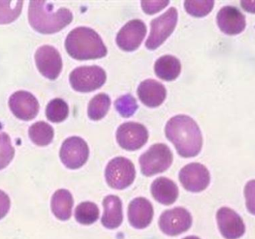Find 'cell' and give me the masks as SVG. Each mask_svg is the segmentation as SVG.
Segmentation results:
<instances>
[{"label": "cell", "mask_w": 255, "mask_h": 239, "mask_svg": "<svg viewBox=\"0 0 255 239\" xmlns=\"http://www.w3.org/2000/svg\"><path fill=\"white\" fill-rule=\"evenodd\" d=\"M165 133L182 157H194L202 150V132L190 117L177 115L171 118L166 123Z\"/></svg>", "instance_id": "1"}, {"label": "cell", "mask_w": 255, "mask_h": 239, "mask_svg": "<svg viewBox=\"0 0 255 239\" xmlns=\"http://www.w3.org/2000/svg\"><path fill=\"white\" fill-rule=\"evenodd\" d=\"M73 13L66 7L55 10L51 2L31 1L28 7V20L36 31L42 34H53L61 31L73 21Z\"/></svg>", "instance_id": "2"}, {"label": "cell", "mask_w": 255, "mask_h": 239, "mask_svg": "<svg viewBox=\"0 0 255 239\" xmlns=\"http://www.w3.org/2000/svg\"><path fill=\"white\" fill-rule=\"evenodd\" d=\"M67 52L77 60L97 59L106 56L107 48L98 33L88 27L72 30L65 41Z\"/></svg>", "instance_id": "3"}, {"label": "cell", "mask_w": 255, "mask_h": 239, "mask_svg": "<svg viewBox=\"0 0 255 239\" xmlns=\"http://www.w3.org/2000/svg\"><path fill=\"white\" fill-rule=\"evenodd\" d=\"M173 154L167 145L155 144L139 157L141 172L145 177H151L164 172L172 165Z\"/></svg>", "instance_id": "4"}, {"label": "cell", "mask_w": 255, "mask_h": 239, "mask_svg": "<svg viewBox=\"0 0 255 239\" xmlns=\"http://www.w3.org/2000/svg\"><path fill=\"white\" fill-rule=\"evenodd\" d=\"M106 71L99 66H84L75 69L70 75L72 88L79 92H91L106 82Z\"/></svg>", "instance_id": "5"}, {"label": "cell", "mask_w": 255, "mask_h": 239, "mask_svg": "<svg viewBox=\"0 0 255 239\" xmlns=\"http://www.w3.org/2000/svg\"><path fill=\"white\" fill-rule=\"evenodd\" d=\"M136 175L134 165L125 157H117L108 164L106 179L112 189L123 190L133 183Z\"/></svg>", "instance_id": "6"}, {"label": "cell", "mask_w": 255, "mask_h": 239, "mask_svg": "<svg viewBox=\"0 0 255 239\" xmlns=\"http://www.w3.org/2000/svg\"><path fill=\"white\" fill-rule=\"evenodd\" d=\"M178 11L175 7H170L163 14L151 22V31L145 42V46L150 50H154L171 35L176 26Z\"/></svg>", "instance_id": "7"}, {"label": "cell", "mask_w": 255, "mask_h": 239, "mask_svg": "<svg viewBox=\"0 0 255 239\" xmlns=\"http://www.w3.org/2000/svg\"><path fill=\"white\" fill-rule=\"evenodd\" d=\"M89 147L80 137H70L63 143L60 150L61 162L70 169L83 166L89 157Z\"/></svg>", "instance_id": "8"}, {"label": "cell", "mask_w": 255, "mask_h": 239, "mask_svg": "<svg viewBox=\"0 0 255 239\" xmlns=\"http://www.w3.org/2000/svg\"><path fill=\"white\" fill-rule=\"evenodd\" d=\"M191 215L181 207L166 210L159 219V227L163 234L175 237L188 231L192 226Z\"/></svg>", "instance_id": "9"}, {"label": "cell", "mask_w": 255, "mask_h": 239, "mask_svg": "<svg viewBox=\"0 0 255 239\" xmlns=\"http://www.w3.org/2000/svg\"><path fill=\"white\" fill-rule=\"evenodd\" d=\"M148 132L140 123L127 122L119 126L117 131L118 144L124 150L133 151L139 150L148 141Z\"/></svg>", "instance_id": "10"}, {"label": "cell", "mask_w": 255, "mask_h": 239, "mask_svg": "<svg viewBox=\"0 0 255 239\" xmlns=\"http://www.w3.org/2000/svg\"><path fill=\"white\" fill-rule=\"evenodd\" d=\"M179 180L186 190L200 192L209 186L211 176L206 167L202 164L190 163L180 171Z\"/></svg>", "instance_id": "11"}, {"label": "cell", "mask_w": 255, "mask_h": 239, "mask_svg": "<svg viewBox=\"0 0 255 239\" xmlns=\"http://www.w3.org/2000/svg\"><path fill=\"white\" fill-rule=\"evenodd\" d=\"M37 68L43 76L55 80L62 70V59L58 51L53 46L44 45L38 48L35 53Z\"/></svg>", "instance_id": "12"}, {"label": "cell", "mask_w": 255, "mask_h": 239, "mask_svg": "<svg viewBox=\"0 0 255 239\" xmlns=\"http://www.w3.org/2000/svg\"><path fill=\"white\" fill-rule=\"evenodd\" d=\"M146 34V26L140 19L128 22L118 32L117 43L124 51L131 52L139 47Z\"/></svg>", "instance_id": "13"}, {"label": "cell", "mask_w": 255, "mask_h": 239, "mask_svg": "<svg viewBox=\"0 0 255 239\" xmlns=\"http://www.w3.org/2000/svg\"><path fill=\"white\" fill-rule=\"evenodd\" d=\"M9 107L12 113L19 119H34L39 112V103L33 94L27 91H16L9 99Z\"/></svg>", "instance_id": "14"}, {"label": "cell", "mask_w": 255, "mask_h": 239, "mask_svg": "<svg viewBox=\"0 0 255 239\" xmlns=\"http://www.w3.org/2000/svg\"><path fill=\"white\" fill-rule=\"evenodd\" d=\"M219 229L226 239H238L245 234L246 228L241 216L234 210L223 207L217 214Z\"/></svg>", "instance_id": "15"}, {"label": "cell", "mask_w": 255, "mask_h": 239, "mask_svg": "<svg viewBox=\"0 0 255 239\" xmlns=\"http://www.w3.org/2000/svg\"><path fill=\"white\" fill-rule=\"evenodd\" d=\"M217 24L225 34H240L246 28L245 16L234 6H226L217 13Z\"/></svg>", "instance_id": "16"}, {"label": "cell", "mask_w": 255, "mask_h": 239, "mask_svg": "<svg viewBox=\"0 0 255 239\" xmlns=\"http://www.w3.org/2000/svg\"><path fill=\"white\" fill-rule=\"evenodd\" d=\"M154 210L151 203L144 198H136L128 206V216L130 225L136 229H144L151 224Z\"/></svg>", "instance_id": "17"}, {"label": "cell", "mask_w": 255, "mask_h": 239, "mask_svg": "<svg viewBox=\"0 0 255 239\" xmlns=\"http://www.w3.org/2000/svg\"><path fill=\"white\" fill-rule=\"evenodd\" d=\"M137 94L144 105L148 107L155 108L164 101L166 90L160 82L154 79H146L139 84Z\"/></svg>", "instance_id": "18"}, {"label": "cell", "mask_w": 255, "mask_h": 239, "mask_svg": "<svg viewBox=\"0 0 255 239\" xmlns=\"http://www.w3.org/2000/svg\"><path fill=\"white\" fill-rule=\"evenodd\" d=\"M153 198L163 205H172L178 197V188L177 185L166 177L156 179L151 187Z\"/></svg>", "instance_id": "19"}, {"label": "cell", "mask_w": 255, "mask_h": 239, "mask_svg": "<svg viewBox=\"0 0 255 239\" xmlns=\"http://www.w3.org/2000/svg\"><path fill=\"white\" fill-rule=\"evenodd\" d=\"M105 211L102 218V224L108 229L119 228L124 220L121 200L115 195H109L103 201Z\"/></svg>", "instance_id": "20"}, {"label": "cell", "mask_w": 255, "mask_h": 239, "mask_svg": "<svg viewBox=\"0 0 255 239\" xmlns=\"http://www.w3.org/2000/svg\"><path fill=\"white\" fill-rule=\"evenodd\" d=\"M73 198L71 193L66 189L55 192L51 201V208L54 216L61 221H67L72 216Z\"/></svg>", "instance_id": "21"}, {"label": "cell", "mask_w": 255, "mask_h": 239, "mask_svg": "<svg viewBox=\"0 0 255 239\" xmlns=\"http://www.w3.org/2000/svg\"><path fill=\"white\" fill-rule=\"evenodd\" d=\"M181 62L172 55L160 57L154 64V72L160 79L165 81H173L181 73Z\"/></svg>", "instance_id": "22"}, {"label": "cell", "mask_w": 255, "mask_h": 239, "mask_svg": "<svg viewBox=\"0 0 255 239\" xmlns=\"http://www.w3.org/2000/svg\"><path fill=\"white\" fill-rule=\"evenodd\" d=\"M30 139L36 145L47 146L54 138V129L44 121H39L31 125L28 131Z\"/></svg>", "instance_id": "23"}, {"label": "cell", "mask_w": 255, "mask_h": 239, "mask_svg": "<svg viewBox=\"0 0 255 239\" xmlns=\"http://www.w3.org/2000/svg\"><path fill=\"white\" fill-rule=\"evenodd\" d=\"M111 99L108 94L101 93L96 95L88 105V117L93 120L103 119L109 112Z\"/></svg>", "instance_id": "24"}, {"label": "cell", "mask_w": 255, "mask_h": 239, "mask_svg": "<svg viewBox=\"0 0 255 239\" xmlns=\"http://www.w3.org/2000/svg\"><path fill=\"white\" fill-rule=\"evenodd\" d=\"M99 217H100V210L94 203H82L78 205L75 210L76 220L81 225H92L98 220Z\"/></svg>", "instance_id": "25"}, {"label": "cell", "mask_w": 255, "mask_h": 239, "mask_svg": "<svg viewBox=\"0 0 255 239\" xmlns=\"http://www.w3.org/2000/svg\"><path fill=\"white\" fill-rule=\"evenodd\" d=\"M68 115V105L62 99H54L47 105L46 115L51 122L61 123L67 119Z\"/></svg>", "instance_id": "26"}, {"label": "cell", "mask_w": 255, "mask_h": 239, "mask_svg": "<svg viewBox=\"0 0 255 239\" xmlns=\"http://www.w3.org/2000/svg\"><path fill=\"white\" fill-rule=\"evenodd\" d=\"M22 4V1H0V24L14 21L21 13Z\"/></svg>", "instance_id": "27"}, {"label": "cell", "mask_w": 255, "mask_h": 239, "mask_svg": "<svg viewBox=\"0 0 255 239\" xmlns=\"http://www.w3.org/2000/svg\"><path fill=\"white\" fill-rule=\"evenodd\" d=\"M14 153L10 137L4 132H0V170L4 169L10 164Z\"/></svg>", "instance_id": "28"}, {"label": "cell", "mask_w": 255, "mask_h": 239, "mask_svg": "<svg viewBox=\"0 0 255 239\" xmlns=\"http://www.w3.org/2000/svg\"><path fill=\"white\" fill-rule=\"evenodd\" d=\"M214 1H185L184 7L187 13L196 17L206 16L212 10Z\"/></svg>", "instance_id": "29"}, {"label": "cell", "mask_w": 255, "mask_h": 239, "mask_svg": "<svg viewBox=\"0 0 255 239\" xmlns=\"http://www.w3.org/2000/svg\"><path fill=\"white\" fill-rule=\"evenodd\" d=\"M115 107L124 118H130L138 109L137 103L130 94L122 96L115 102Z\"/></svg>", "instance_id": "30"}, {"label": "cell", "mask_w": 255, "mask_h": 239, "mask_svg": "<svg viewBox=\"0 0 255 239\" xmlns=\"http://www.w3.org/2000/svg\"><path fill=\"white\" fill-rule=\"evenodd\" d=\"M245 197L247 210L255 216V180L247 183L245 187Z\"/></svg>", "instance_id": "31"}, {"label": "cell", "mask_w": 255, "mask_h": 239, "mask_svg": "<svg viewBox=\"0 0 255 239\" xmlns=\"http://www.w3.org/2000/svg\"><path fill=\"white\" fill-rule=\"evenodd\" d=\"M169 1H142L141 2L142 10L148 14H154L164 8Z\"/></svg>", "instance_id": "32"}, {"label": "cell", "mask_w": 255, "mask_h": 239, "mask_svg": "<svg viewBox=\"0 0 255 239\" xmlns=\"http://www.w3.org/2000/svg\"><path fill=\"white\" fill-rule=\"evenodd\" d=\"M10 198L4 192L0 191V220L5 217L10 210Z\"/></svg>", "instance_id": "33"}, {"label": "cell", "mask_w": 255, "mask_h": 239, "mask_svg": "<svg viewBox=\"0 0 255 239\" xmlns=\"http://www.w3.org/2000/svg\"><path fill=\"white\" fill-rule=\"evenodd\" d=\"M241 5L247 11L255 13V1H241Z\"/></svg>", "instance_id": "34"}, {"label": "cell", "mask_w": 255, "mask_h": 239, "mask_svg": "<svg viewBox=\"0 0 255 239\" xmlns=\"http://www.w3.org/2000/svg\"><path fill=\"white\" fill-rule=\"evenodd\" d=\"M183 239H199V237H186V238H184Z\"/></svg>", "instance_id": "35"}]
</instances>
